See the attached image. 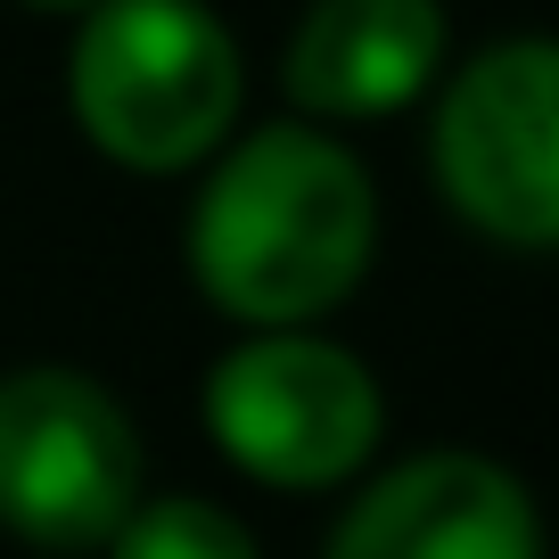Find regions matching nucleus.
Instances as JSON below:
<instances>
[{"label":"nucleus","mask_w":559,"mask_h":559,"mask_svg":"<svg viewBox=\"0 0 559 559\" xmlns=\"http://www.w3.org/2000/svg\"><path fill=\"white\" fill-rule=\"evenodd\" d=\"M190 288L239 330H321L379 263V181L321 123H247L198 165L181 214Z\"/></svg>","instance_id":"obj_1"},{"label":"nucleus","mask_w":559,"mask_h":559,"mask_svg":"<svg viewBox=\"0 0 559 559\" xmlns=\"http://www.w3.org/2000/svg\"><path fill=\"white\" fill-rule=\"evenodd\" d=\"M247 50L214 0H99L67 41V116L116 174L174 181L239 132Z\"/></svg>","instance_id":"obj_2"},{"label":"nucleus","mask_w":559,"mask_h":559,"mask_svg":"<svg viewBox=\"0 0 559 559\" xmlns=\"http://www.w3.org/2000/svg\"><path fill=\"white\" fill-rule=\"evenodd\" d=\"M198 428L263 493H346L386 461V386L330 330H239L198 379Z\"/></svg>","instance_id":"obj_3"},{"label":"nucleus","mask_w":559,"mask_h":559,"mask_svg":"<svg viewBox=\"0 0 559 559\" xmlns=\"http://www.w3.org/2000/svg\"><path fill=\"white\" fill-rule=\"evenodd\" d=\"M140 493H148V437L99 370H0V535L50 559H83L107 551Z\"/></svg>","instance_id":"obj_4"},{"label":"nucleus","mask_w":559,"mask_h":559,"mask_svg":"<svg viewBox=\"0 0 559 559\" xmlns=\"http://www.w3.org/2000/svg\"><path fill=\"white\" fill-rule=\"evenodd\" d=\"M428 174L486 247H559V50L543 34L486 41L428 91Z\"/></svg>","instance_id":"obj_5"},{"label":"nucleus","mask_w":559,"mask_h":559,"mask_svg":"<svg viewBox=\"0 0 559 559\" xmlns=\"http://www.w3.org/2000/svg\"><path fill=\"white\" fill-rule=\"evenodd\" d=\"M321 559H551L543 502L502 453L419 444L354 477Z\"/></svg>","instance_id":"obj_6"},{"label":"nucleus","mask_w":559,"mask_h":559,"mask_svg":"<svg viewBox=\"0 0 559 559\" xmlns=\"http://www.w3.org/2000/svg\"><path fill=\"white\" fill-rule=\"evenodd\" d=\"M444 0H313L280 50V91L321 132L386 123L444 83Z\"/></svg>","instance_id":"obj_7"},{"label":"nucleus","mask_w":559,"mask_h":559,"mask_svg":"<svg viewBox=\"0 0 559 559\" xmlns=\"http://www.w3.org/2000/svg\"><path fill=\"white\" fill-rule=\"evenodd\" d=\"M99 559H263L255 526L214 493H140Z\"/></svg>","instance_id":"obj_8"},{"label":"nucleus","mask_w":559,"mask_h":559,"mask_svg":"<svg viewBox=\"0 0 559 559\" xmlns=\"http://www.w3.org/2000/svg\"><path fill=\"white\" fill-rule=\"evenodd\" d=\"M17 9H41V17H83V9H99V0H17Z\"/></svg>","instance_id":"obj_9"}]
</instances>
